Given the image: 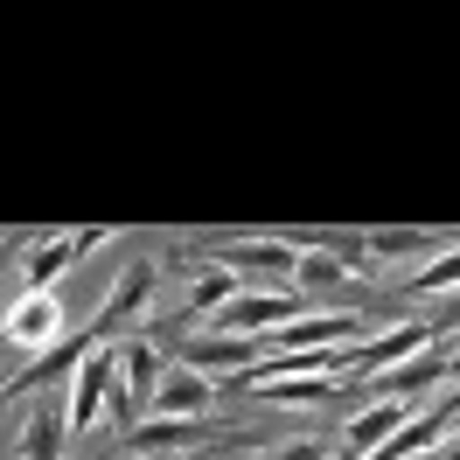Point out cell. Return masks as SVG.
<instances>
[{
    "mask_svg": "<svg viewBox=\"0 0 460 460\" xmlns=\"http://www.w3.org/2000/svg\"><path fill=\"white\" fill-rule=\"evenodd\" d=\"M154 287H161V265H154V259H126V265H119V279H112V293L98 300V314H91L84 335L98 349L140 335V328H146V307H154Z\"/></svg>",
    "mask_w": 460,
    "mask_h": 460,
    "instance_id": "obj_1",
    "label": "cell"
},
{
    "mask_svg": "<svg viewBox=\"0 0 460 460\" xmlns=\"http://www.w3.org/2000/svg\"><path fill=\"white\" fill-rule=\"evenodd\" d=\"M202 447H252V432H224V426H202V419H146V426L119 432V454L133 460H181V454H202Z\"/></svg>",
    "mask_w": 460,
    "mask_h": 460,
    "instance_id": "obj_2",
    "label": "cell"
},
{
    "mask_svg": "<svg viewBox=\"0 0 460 460\" xmlns=\"http://www.w3.org/2000/svg\"><path fill=\"white\" fill-rule=\"evenodd\" d=\"M300 244L293 237H230V244H217L209 252V265H224V272H237L244 287H259V279H293L300 272Z\"/></svg>",
    "mask_w": 460,
    "mask_h": 460,
    "instance_id": "obj_3",
    "label": "cell"
},
{
    "mask_svg": "<svg viewBox=\"0 0 460 460\" xmlns=\"http://www.w3.org/2000/svg\"><path fill=\"white\" fill-rule=\"evenodd\" d=\"M112 244V230H63V237H35V252L22 259V287L14 293H57V279L70 272V265L84 259V252H105Z\"/></svg>",
    "mask_w": 460,
    "mask_h": 460,
    "instance_id": "obj_4",
    "label": "cell"
},
{
    "mask_svg": "<svg viewBox=\"0 0 460 460\" xmlns=\"http://www.w3.org/2000/svg\"><path fill=\"white\" fill-rule=\"evenodd\" d=\"M7 342L22 356H49L70 342V314H63L57 293H14L7 300Z\"/></svg>",
    "mask_w": 460,
    "mask_h": 460,
    "instance_id": "obj_5",
    "label": "cell"
},
{
    "mask_svg": "<svg viewBox=\"0 0 460 460\" xmlns=\"http://www.w3.org/2000/svg\"><path fill=\"white\" fill-rule=\"evenodd\" d=\"M112 391H119V342H112V349H91L84 370L70 376V391H63V404H70V432L105 426V411H112Z\"/></svg>",
    "mask_w": 460,
    "mask_h": 460,
    "instance_id": "obj_6",
    "label": "cell"
},
{
    "mask_svg": "<svg viewBox=\"0 0 460 460\" xmlns=\"http://www.w3.org/2000/svg\"><path fill=\"white\" fill-rule=\"evenodd\" d=\"M168 370H174V363H168L154 342H146V335H126V342H119V384L133 391V404H140L146 419H154V398H161Z\"/></svg>",
    "mask_w": 460,
    "mask_h": 460,
    "instance_id": "obj_7",
    "label": "cell"
},
{
    "mask_svg": "<svg viewBox=\"0 0 460 460\" xmlns=\"http://www.w3.org/2000/svg\"><path fill=\"white\" fill-rule=\"evenodd\" d=\"M14 454L22 460H63V439H70V404L57 398H35V411H22L14 419Z\"/></svg>",
    "mask_w": 460,
    "mask_h": 460,
    "instance_id": "obj_8",
    "label": "cell"
},
{
    "mask_svg": "<svg viewBox=\"0 0 460 460\" xmlns=\"http://www.w3.org/2000/svg\"><path fill=\"white\" fill-rule=\"evenodd\" d=\"M265 404H293V411H321V404H349L356 384L342 376H279V384H259Z\"/></svg>",
    "mask_w": 460,
    "mask_h": 460,
    "instance_id": "obj_9",
    "label": "cell"
},
{
    "mask_svg": "<svg viewBox=\"0 0 460 460\" xmlns=\"http://www.w3.org/2000/svg\"><path fill=\"white\" fill-rule=\"evenodd\" d=\"M209 404H217V376L181 370V363H174L168 384H161V398H154V419H202Z\"/></svg>",
    "mask_w": 460,
    "mask_h": 460,
    "instance_id": "obj_10",
    "label": "cell"
},
{
    "mask_svg": "<svg viewBox=\"0 0 460 460\" xmlns=\"http://www.w3.org/2000/svg\"><path fill=\"white\" fill-rule=\"evenodd\" d=\"M237 293H244V279H237V272H224V265H196V279H189V300H181V314H196L202 328H209V321L224 314Z\"/></svg>",
    "mask_w": 460,
    "mask_h": 460,
    "instance_id": "obj_11",
    "label": "cell"
},
{
    "mask_svg": "<svg viewBox=\"0 0 460 460\" xmlns=\"http://www.w3.org/2000/svg\"><path fill=\"white\" fill-rule=\"evenodd\" d=\"M447 293H460V252H447V259H432V265H419V272L398 287V300H447Z\"/></svg>",
    "mask_w": 460,
    "mask_h": 460,
    "instance_id": "obj_12",
    "label": "cell"
},
{
    "mask_svg": "<svg viewBox=\"0 0 460 460\" xmlns=\"http://www.w3.org/2000/svg\"><path fill=\"white\" fill-rule=\"evenodd\" d=\"M439 252V237L432 230H411V224H398V230H370V259L384 265V259H432Z\"/></svg>",
    "mask_w": 460,
    "mask_h": 460,
    "instance_id": "obj_13",
    "label": "cell"
},
{
    "mask_svg": "<svg viewBox=\"0 0 460 460\" xmlns=\"http://www.w3.org/2000/svg\"><path fill=\"white\" fill-rule=\"evenodd\" d=\"M259 460H328V447L321 439H287V447H265Z\"/></svg>",
    "mask_w": 460,
    "mask_h": 460,
    "instance_id": "obj_14",
    "label": "cell"
}]
</instances>
